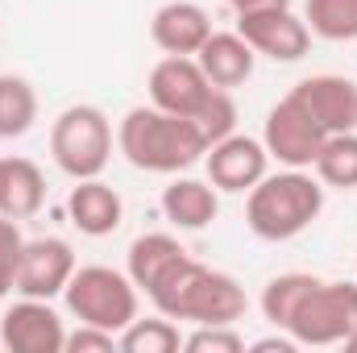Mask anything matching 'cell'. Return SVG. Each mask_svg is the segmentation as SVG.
<instances>
[{
  "label": "cell",
  "instance_id": "1",
  "mask_svg": "<svg viewBox=\"0 0 357 353\" xmlns=\"http://www.w3.org/2000/svg\"><path fill=\"white\" fill-rule=\"evenodd\" d=\"M116 150L129 167L146 175H178L208 154V137L195 121L162 112L154 104H137L116 125Z\"/></svg>",
  "mask_w": 357,
  "mask_h": 353
},
{
  "label": "cell",
  "instance_id": "2",
  "mask_svg": "<svg viewBox=\"0 0 357 353\" xmlns=\"http://www.w3.org/2000/svg\"><path fill=\"white\" fill-rule=\"evenodd\" d=\"M162 316L187 320V324H237L250 308L245 287L212 266L183 258V262L146 295Z\"/></svg>",
  "mask_w": 357,
  "mask_h": 353
},
{
  "label": "cell",
  "instance_id": "3",
  "mask_svg": "<svg viewBox=\"0 0 357 353\" xmlns=\"http://www.w3.org/2000/svg\"><path fill=\"white\" fill-rule=\"evenodd\" d=\"M320 212H324V183L307 171H291V167H282L278 175L266 171L250 187V200H245V225L262 241L299 237L303 229L316 225Z\"/></svg>",
  "mask_w": 357,
  "mask_h": 353
},
{
  "label": "cell",
  "instance_id": "4",
  "mask_svg": "<svg viewBox=\"0 0 357 353\" xmlns=\"http://www.w3.org/2000/svg\"><path fill=\"white\" fill-rule=\"evenodd\" d=\"M63 299H67V312L79 324H96V329L121 337V329H129L137 320L142 291L133 287V278L125 270H112V266H75Z\"/></svg>",
  "mask_w": 357,
  "mask_h": 353
},
{
  "label": "cell",
  "instance_id": "5",
  "mask_svg": "<svg viewBox=\"0 0 357 353\" xmlns=\"http://www.w3.org/2000/svg\"><path fill=\"white\" fill-rule=\"evenodd\" d=\"M282 333H291L299 345H345L357 337V283L312 278V287L291 308Z\"/></svg>",
  "mask_w": 357,
  "mask_h": 353
},
{
  "label": "cell",
  "instance_id": "6",
  "mask_svg": "<svg viewBox=\"0 0 357 353\" xmlns=\"http://www.w3.org/2000/svg\"><path fill=\"white\" fill-rule=\"evenodd\" d=\"M50 154L71 179H96L112 163V121L96 104H71L50 125Z\"/></svg>",
  "mask_w": 357,
  "mask_h": 353
},
{
  "label": "cell",
  "instance_id": "7",
  "mask_svg": "<svg viewBox=\"0 0 357 353\" xmlns=\"http://www.w3.org/2000/svg\"><path fill=\"white\" fill-rule=\"evenodd\" d=\"M324 129L312 121V112L287 91L274 108L266 112V129H262V146L278 167H291V171H312L320 146H324Z\"/></svg>",
  "mask_w": 357,
  "mask_h": 353
},
{
  "label": "cell",
  "instance_id": "8",
  "mask_svg": "<svg viewBox=\"0 0 357 353\" xmlns=\"http://www.w3.org/2000/svg\"><path fill=\"white\" fill-rule=\"evenodd\" d=\"M237 33L254 46V54H266L274 63H299L312 50V29L303 17L291 13V4L237 13Z\"/></svg>",
  "mask_w": 357,
  "mask_h": 353
},
{
  "label": "cell",
  "instance_id": "9",
  "mask_svg": "<svg viewBox=\"0 0 357 353\" xmlns=\"http://www.w3.org/2000/svg\"><path fill=\"white\" fill-rule=\"evenodd\" d=\"M150 104L154 108H162V112H175V117H187V121H195L204 108H208V100L216 96L212 88V80L199 71V63H195V54H167L154 71H150Z\"/></svg>",
  "mask_w": 357,
  "mask_h": 353
},
{
  "label": "cell",
  "instance_id": "10",
  "mask_svg": "<svg viewBox=\"0 0 357 353\" xmlns=\"http://www.w3.org/2000/svg\"><path fill=\"white\" fill-rule=\"evenodd\" d=\"M0 345L13 353H63V345H67L63 316L50 308V299L21 295L0 316Z\"/></svg>",
  "mask_w": 357,
  "mask_h": 353
},
{
  "label": "cell",
  "instance_id": "11",
  "mask_svg": "<svg viewBox=\"0 0 357 353\" xmlns=\"http://www.w3.org/2000/svg\"><path fill=\"white\" fill-rule=\"evenodd\" d=\"M75 250L63 237H33L21 250L17 266V291L29 299H59L75 274Z\"/></svg>",
  "mask_w": 357,
  "mask_h": 353
},
{
  "label": "cell",
  "instance_id": "12",
  "mask_svg": "<svg viewBox=\"0 0 357 353\" xmlns=\"http://www.w3.org/2000/svg\"><path fill=\"white\" fill-rule=\"evenodd\" d=\"M204 167H208V183H212L216 191H233V195H241V191H250L258 179L266 175L270 154H266V146H262L258 137L229 133V137H220V142L208 146Z\"/></svg>",
  "mask_w": 357,
  "mask_h": 353
},
{
  "label": "cell",
  "instance_id": "13",
  "mask_svg": "<svg viewBox=\"0 0 357 353\" xmlns=\"http://www.w3.org/2000/svg\"><path fill=\"white\" fill-rule=\"evenodd\" d=\"M291 96L312 112L324 133H354L357 129V84L345 75H312L295 84Z\"/></svg>",
  "mask_w": 357,
  "mask_h": 353
},
{
  "label": "cell",
  "instance_id": "14",
  "mask_svg": "<svg viewBox=\"0 0 357 353\" xmlns=\"http://www.w3.org/2000/svg\"><path fill=\"white\" fill-rule=\"evenodd\" d=\"M212 33V17L195 0H167L150 17V38L162 54H195Z\"/></svg>",
  "mask_w": 357,
  "mask_h": 353
},
{
  "label": "cell",
  "instance_id": "15",
  "mask_svg": "<svg viewBox=\"0 0 357 353\" xmlns=\"http://www.w3.org/2000/svg\"><path fill=\"white\" fill-rule=\"evenodd\" d=\"M67 216L84 237H108L121 229L125 220V204L121 195L104 183V179H75L71 195H67Z\"/></svg>",
  "mask_w": 357,
  "mask_h": 353
},
{
  "label": "cell",
  "instance_id": "16",
  "mask_svg": "<svg viewBox=\"0 0 357 353\" xmlns=\"http://www.w3.org/2000/svg\"><path fill=\"white\" fill-rule=\"evenodd\" d=\"M195 63H199V71L212 80V88H241L250 75H254V63H258V54H254V46L233 29V33H208V42L195 50Z\"/></svg>",
  "mask_w": 357,
  "mask_h": 353
},
{
  "label": "cell",
  "instance_id": "17",
  "mask_svg": "<svg viewBox=\"0 0 357 353\" xmlns=\"http://www.w3.org/2000/svg\"><path fill=\"white\" fill-rule=\"evenodd\" d=\"M162 216L183 233H199L220 216V195H216V187L208 179L175 175L162 187Z\"/></svg>",
  "mask_w": 357,
  "mask_h": 353
},
{
  "label": "cell",
  "instance_id": "18",
  "mask_svg": "<svg viewBox=\"0 0 357 353\" xmlns=\"http://www.w3.org/2000/svg\"><path fill=\"white\" fill-rule=\"evenodd\" d=\"M183 258H191L183 250V241L171 237V233H142L133 246H129V262H125V274L133 278V287L142 295H150L171 270H175Z\"/></svg>",
  "mask_w": 357,
  "mask_h": 353
},
{
  "label": "cell",
  "instance_id": "19",
  "mask_svg": "<svg viewBox=\"0 0 357 353\" xmlns=\"http://www.w3.org/2000/svg\"><path fill=\"white\" fill-rule=\"evenodd\" d=\"M46 204V175L29 158H0V216L25 220Z\"/></svg>",
  "mask_w": 357,
  "mask_h": 353
},
{
  "label": "cell",
  "instance_id": "20",
  "mask_svg": "<svg viewBox=\"0 0 357 353\" xmlns=\"http://www.w3.org/2000/svg\"><path fill=\"white\" fill-rule=\"evenodd\" d=\"M38 121V91L25 75H0V137H25Z\"/></svg>",
  "mask_w": 357,
  "mask_h": 353
},
{
  "label": "cell",
  "instance_id": "21",
  "mask_svg": "<svg viewBox=\"0 0 357 353\" xmlns=\"http://www.w3.org/2000/svg\"><path fill=\"white\" fill-rule=\"evenodd\" d=\"M316 179L324 187H341V191H354L357 187V129L354 133H328L316 163H312Z\"/></svg>",
  "mask_w": 357,
  "mask_h": 353
},
{
  "label": "cell",
  "instance_id": "22",
  "mask_svg": "<svg viewBox=\"0 0 357 353\" xmlns=\"http://www.w3.org/2000/svg\"><path fill=\"white\" fill-rule=\"evenodd\" d=\"M303 21L324 42H357V0H307Z\"/></svg>",
  "mask_w": 357,
  "mask_h": 353
},
{
  "label": "cell",
  "instance_id": "23",
  "mask_svg": "<svg viewBox=\"0 0 357 353\" xmlns=\"http://www.w3.org/2000/svg\"><path fill=\"white\" fill-rule=\"evenodd\" d=\"M116 345L125 353H175L183 350V333H178V324L171 316H150V320H133L129 329H121V337H116Z\"/></svg>",
  "mask_w": 357,
  "mask_h": 353
},
{
  "label": "cell",
  "instance_id": "24",
  "mask_svg": "<svg viewBox=\"0 0 357 353\" xmlns=\"http://www.w3.org/2000/svg\"><path fill=\"white\" fill-rule=\"evenodd\" d=\"M312 278H316V274L291 270V274H278V278H270L266 287H262V316H266L278 333H282V324H287L291 308L299 303V295L312 287Z\"/></svg>",
  "mask_w": 357,
  "mask_h": 353
},
{
  "label": "cell",
  "instance_id": "25",
  "mask_svg": "<svg viewBox=\"0 0 357 353\" xmlns=\"http://www.w3.org/2000/svg\"><path fill=\"white\" fill-rule=\"evenodd\" d=\"M195 125L208 137V146L220 142V137H229V133H237V104H233V96L225 88H216V96L208 100V108L195 117Z\"/></svg>",
  "mask_w": 357,
  "mask_h": 353
},
{
  "label": "cell",
  "instance_id": "26",
  "mask_svg": "<svg viewBox=\"0 0 357 353\" xmlns=\"http://www.w3.org/2000/svg\"><path fill=\"white\" fill-rule=\"evenodd\" d=\"M187 353H245V337L233 324H195L191 337H183Z\"/></svg>",
  "mask_w": 357,
  "mask_h": 353
},
{
  "label": "cell",
  "instance_id": "27",
  "mask_svg": "<svg viewBox=\"0 0 357 353\" xmlns=\"http://www.w3.org/2000/svg\"><path fill=\"white\" fill-rule=\"evenodd\" d=\"M21 250H25V237L17 229L13 216H0V299L8 291H17V266H21Z\"/></svg>",
  "mask_w": 357,
  "mask_h": 353
},
{
  "label": "cell",
  "instance_id": "28",
  "mask_svg": "<svg viewBox=\"0 0 357 353\" xmlns=\"http://www.w3.org/2000/svg\"><path fill=\"white\" fill-rule=\"evenodd\" d=\"M112 350H121L116 333H104L96 324H79L75 333H67V345H63V353H112Z\"/></svg>",
  "mask_w": 357,
  "mask_h": 353
},
{
  "label": "cell",
  "instance_id": "29",
  "mask_svg": "<svg viewBox=\"0 0 357 353\" xmlns=\"http://www.w3.org/2000/svg\"><path fill=\"white\" fill-rule=\"evenodd\" d=\"M250 350L254 353H295L299 350V341H295L291 333H282V337H262V341H254Z\"/></svg>",
  "mask_w": 357,
  "mask_h": 353
},
{
  "label": "cell",
  "instance_id": "30",
  "mask_svg": "<svg viewBox=\"0 0 357 353\" xmlns=\"http://www.w3.org/2000/svg\"><path fill=\"white\" fill-rule=\"evenodd\" d=\"M233 13H258V8H278V4H291V0H225Z\"/></svg>",
  "mask_w": 357,
  "mask_h": 353
},
{
  "label": "cell",
  "instance_id": "31",
  "mask_svg": "<svg viewBox=\"0 0 357 353\" xmlns=\"http://www.w3.org/2000/svg\"><path fill=\"white\" fill-rule=\"evenodd\" d=\"M345 350H349V353H357V337H349V341H345Z\"/></svg>",
  "mask_w": 357,
  "mask_h": 353
}]
</instances>
